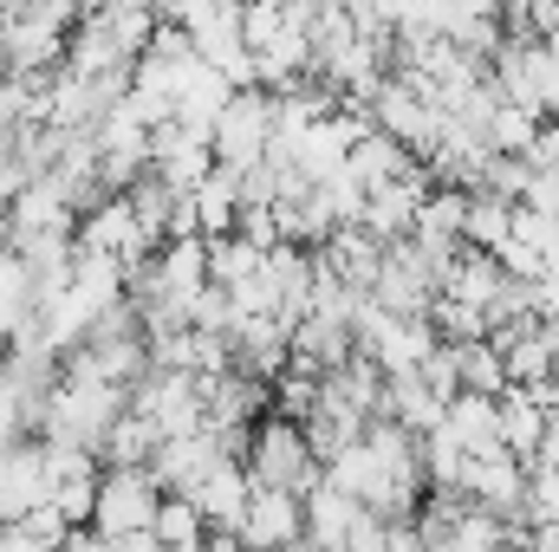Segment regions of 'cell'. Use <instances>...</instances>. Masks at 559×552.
Wrapping results in <instances>:
<instances>
[{"label": "cell", "mask_w": 559, "mask_h": 552, "mask_svg": "<svg viewBox=\"0 0 559 552\" xmlns=\"http://www.w3.org/2000/svg\"><path fill=\"white\" fill-rule=\"evenodd\" d=\"M156 33V13L124 0V7H98V13H79V26L66 33V72L72 79H111V72H131L143 59Z\"/></svg>", "instance_id": "6da1fadb"}, {"label": "cell", "mask_w": 559, "mask_h": 552, "mask_svg": "<svg viewBox=\"0 0 559 552\" xmlns=\"http://www.w3.org/2000/svg\"><path fill=\"white\" fill-rule=\"evenodd\" d=\"M124 404H131L124 391H111V384H98V377H79V371H59L52 391H46V404H39V442L98 455L105 429L124 416Z\"/></svg>", "instance_id": "7a4b0ae2"}, {"label": "cell", "mask_w": 559, "mask_h": 552, "mask_svg": "<svg viewBox=\"0 0 559 552\" xmlns=\"http://www.w3.org/2000/svg\"><path fill=\"white\" fill-rule=\"evenodd\" d=\"M352 351L391 384V377H417L423 364H429L436 332H429V319H397V312L358 299V312H352Z\"/></svg>", "instance_id": "3957f363"}, {"label": "cell", "mask_w": 559, "mask_h": 552, "mask_svg": "<svg viewBox=\"0 0 559 552\" xmlns=\"http://www.w3.org/2000/svg\"><path fill=\"white\" fill-rule=\"evenodd\" d=\"M72 26H79V7H0L7 79H52L66 65V33Z\"/></svg>", "instance_id": "277c9868"}, {"label": "cell", "mask_w": 559, "mask_h": 552, "mask_svg": "<svg viewBox=\"0 0 559 552\" xmlns=\"http://www.w3.org/2000/svg\"><path fill=\"white\" fill-rule=\"evenodd\" d=\"M241 468L254 488H280V494H306L319 481V461L299 435V422H280V416H261L248 429V448H241Z\"/></svg>", "instance_id": "5b68a950"}, {"label": "cell", "mask_w": 559, "mask_h": 552, "mask_svg": "<svg viewBox=\"0 0 559 552\" xmlns=\"http://www.w3.org/2000/svg\"><path fill=\"white\" fill-rule=\"evenodd\" d=\"M72 254L118 261V267H131V274H138L156 248H150V235L138 228L131 195H98V202H85V208H79V221H72Z\"/></svg>", "instance_id": "8992f818"}, {"label": "cell", "mask_w": 559, "mask_h": 552, "mask_svg": "<svg viewBox=\"0 0 559 552\" xmlns=\"http://www.w3.org/2000/svg\"><path fill=\"white\" fill-rule=\"evenodd\" d=\"M163 507V488L150 481V468H105L98 475V501H92V533L111 547V540H138L150 533Z\"/></svg>", "instance_id": "52a82bcc"}, {"label": "cell", "mask_w": 559, "mask_h": 552, "mask_svg": "<svg viewBox=\"0 0 559 552\" xmlns=\"http://www.w3.org/2000/svg\"><path fill=\"white\" fill-rule=\"evenodd\" d=\"M267 137H274V98L267 92H235L222 124L209 131V156H215V169L248 176V169L267 163Z\"/></svg>", "instance_id": "ba28073f"}, {"label": "cell", "mask_w": 559, "mask_h": 552, "mask_svg": "<svg viewBox=\"0 0 559 552\" xmlns=\"http://www.w3.org/2000/svg\"><path fill=\"white\" fill-rule=\"evenodd\" d=\"M241 448H248V435H215V429H195V435L156 442V455H150V481H156L163 494H189L209 468L241 461Z\"/></svg>", "instance_id": "9c48e42d"}, {"label": "cell", "mask_w": 559, "mask_h": 552, "mask_svg": "<svg viewBox=\"0 0 559 552\" xmlns=\"http://www.w3.org/2000/svg\"><path fill=\"white\" fill-rule=\"evenodd\" d=\"M131 416H143L156 429V442L195 435L202 429V384L182 371H143L138 391H131Z\"/></svg>", "instance_id": "30bf717a"}, {"label": "cell", "mask_w": 559, "mask_h": 552, "mask_svg": "<svg viewBox=\"0 0 559 552\" xmlns=\"http://www.w3.org/2000/svg\"><path fill=\"white\" fill-rule=\"evenodd\" d=\"M455 494L468 501V507H481V514H495V520H527V468L514 461V455H468L462 461V481H455Z\"/></svg>", "instance_id": "8fae6325"}, {"label": "cell", "mask_w": 559, "mask_h": 552, "mask_svg": "<svg viewBox=\"0 0 559 552\" xmlns=\"http://www.w3.org/2000/svg\"><path fill=\"white\" fill-rule=\"evenodd\" d=\"M429 189H436V176H429L423 163H417V169H404V176H391V182H378V189H365V215H358V228H365L378 248L404 241Z\"/></svg>", "instance_id": "7c38bea8"}, {"label": "cell", "mask_w": 559, "mask_h": 552, "mask_svg": "<svg viewBox=\"0 0 559 552\" xmlns=\"http://www.w3.org/2000/svg\"><path fill=\"white\" fill-rule=\"evenodd\" d=\"M46 501H52V481H46V448H39V435H20V442L0 455V527L33 520Z\"/></svg>", "instance_id": "4fadbf2b"}, {"label": "cell", "mask_w": 559, "mask_h": 552, "mask_svg": "<svg viewBox=\"0 0 559 552\" xmlns=\"http://www.w3.org/2000/svg\"><path fill=\"white\" fill-rule=\"evenodd\" d=\"M241 552H293L306 540V520H299V494H280V488H254L241 527H235Z\"/></svg>", "instance_id": "5bb4252c"}, {"label": "cell", "mask_w": 559, "mask_h": 552, "mask_svg": "<svg viewBox=\"0 0 559 552\" xmlns=\"http://www.w3.org/2000/svg\"><path fill=\"white\" fill-rule=\"evenodd\" d=\"M209 169H215V156H209L202 137H189V131H176V124L150 131V182H156V189L195 195V189L209 182Z\"/></svg>", "instance_id": "9a60e30c"}, {"label": "cell", "mask_w": 559, "mask_h": 552, "mask_svg": "<svg viewBox=\"0 0 559 552\" xmlns=\"http://www.w3.org/2000/svg\"><path fill=\"white\" fill-rule=\"evenodd\" d=\"M182 501L195 507V520H202L209 533H235V527H241V514H248V501H254V481H248V468H241V461H222V468H209Z\"/></svg>", "instance_id": "2e32d148"}, {"label": "cell", "mask_w": 559, "mask_h": 552, "mask_svg": "<svg viewBox=\"0 0 559 552\" xmlns=\"http://www.w3.org/2000/svg\"><path fill=\"white\" fill-rule=\"evenodd\" d=\"M501 267H495V254H475V248H455L449 254V267L436 279V299H455V305H468V312H488L495 299H501Z\"/></svg>", "instance_id": "e0dca14e"}, {"label": "cell", "mask_w": 559, "mask_h": 552, "mask_svg": "<svg viewBox=\"0 0 559 552\" xmlns=\"http://www.w3.org/2000/svg\"><path fill=\"white\" fill-rule=\"evenodd\" d=\"M365 507L358 501H345L338 488H325V481H312L306 494H299V520H306V547L319 552H345V533H352V520H358Z\"/></svg>", "instance_id": "ac0fdd59"}, {"label": "cell", "mask_w": 559, "mask_h": 552, "mask_svg": "<svg viewBox=\"0 0 559 552\" xmlns=\"http://www.w3.org/2000/svg\"><path fill=\"white\" fill-rule=\"evenodd\" d=\"M442 435L462 448V455H495L501 448V410H495V397H449L442 404Z\"/></svg>", "instance_id": "d6986e66"}, {"label": "cell", "mask_w": 559, "mask_h": 552, "mask_svg": "<svg viewBox=\"0 0 559 552\" xmlns=\"http://www.w3.org/2000/svg\"><path fill=\"white\" fill-rule=\"evenodd\" d=\"M228 98H235V92H228V79H222V72H209V65H195V79L182 85V98H176L169 124L209 143V131H215V124H222V111H228Z\"/></svg>", "instance_id": "ffe728a7"}, {"label": "cell", "mask_w": 559, "mask_h": 552, "mask_svg": "<svg viewBox=\"0 0 559 552\" xmlns=\"http://www.w3.org/2000/svg\"><path fill=\"white\" fill-rule=\"evenodd\" d=\"M462 208H468V195L436 182V189L423 195L417 221H411V241L429 248V254H455V248H462Z\"/></svg>", "instance_id": "44dd1931"}, {"label": "cell", "mask_w": 559, "mask_h": 552, "mask_svg": "<svg viewBox=\"0 0 559 552\" xmlns=\"http://www.w3.org/2000/svg\"><path fill=\"white\" fill-rule=\"evenodd\" d=\"M182 202H189V215H195V235H202V241H222V235H235V215H241V176L209 169V182H202L195 195H182Z\"/></svg>", "instance_id": "7402d4cb"}, {"label": "cell", "mask_w": 559, "mask_h": 552, "mask_svg": "<svg viewBox=\"0 0 559 552\" xmlns=\"http://www.w3.org/2000/svg\"><path fill=\"white\" fill-rule=\"evenodd\" d=\"M508 235H514V202H501V195H488V189H468V208H462V248L495 254Z\"/></svg>", "instance_id": "603a6c76"}, {"label": "cell", "mask_w": 559, "mask_h": 552, "mask_svg": "<svg viewBox=\"0 0 559 552\" xmlns=\"http://www.w3.org/2000/svg\"><path fill=\"white\" fill-rule=\"evenodd\" d=\"M384 422H397L404 435H436L442 429V404L423 391V377H391L384 384Z\"/></svg>", "instance_id": "cb8c5ba5"}, {"label": "cell", "mask_w": 559, "mask_h": 552, "mask_svg": "<svg viewBox=\"0 0 559 552\" xmlns=\"http://www.w3.org/2000/svg\"><path fill=\"white\" fill-rule=\"evenodd\" d=\"M495 410H501V455H514V461L527 468L534 448H540V422H547V410H540L527 391H501Z\"/></svg>", "instance_id": "d4e9b609"}, {"label": "cell", "mask_w": 559, "mask_h": 552, "mask_svg": "<svg viewBox=\"0 0 559 552\" xmlns=\"http://www.w3.org/2000/svg\"><path fill=\"white\" fill-rule=\"evenodd\" d=\"M404 169H417V156H411L404 143H391L384 131H371L365 143H352V156H345V176H352L358 189H378V182H391V176H404Z\"/></svg>", "instance_id": "484cf974"}, {"label": "cell", "mask_w": 559, "mask_h": 552, "mask_svg": "<svg viewBox=\"0 0 559 552\" xmlns=\"http://www.w3.org/2000/svg\"><path fill=\"white\" fill-rule=\"evenodd\" d=\"M150 455H156V429L143 416H131V404H124V416L98 442V468H150Z\"/></svg>", "instance_id": "4316f807"}, {"label": "cell", "mask_w": 559, "mask_h": 552, "mask_svg": "<svg viewBox=\"0 0 559 552\" xmlns=\"http://www.w3.org/2000/svg\"><path fill=\"white\" fill-rule=\"evenodd\" d=\"M449 358H455V384H462L468 397H501V391H508L501 351H495L488 338H475V345H449Z\"/></svg>", "instance_id": "83f0119b"}, {"label": "cell", "mask_w": 559, "mask_h": 552, "mask_svg": "<svg viewBox=\"0 0 559 552\" xmlns=\"http://www.w3.org/2000/svg\"><path fill=\"white\" fill-rule=\"evenodd\" d=\"M540 124H547V118H534V111H521V105L501 98V105L481 118V143H488L495 156H527L534 137H540Z\"/></svg>", "instance_id": "f1b7e54d"}, {"label": "cell", "mask_w": 559, "mask_h": 552, "mask_svg": "<svg viewBox=\"0 0 559 552\" xmlns=\"http://www.w3.org/2000/svg\"><path fill=\"white\" fill-rule=\"evenodd\" d=\"M150 540L163 552H202L209 527L195 520V507H189L182 494H163V507H156V520H150Z\"/></svg>", "instance_id": "f546056e"}, {"label": "cell", "mask_w": 559, "mask_h": 552, "mask_svg": "<svg viewBox=\"0 0 559 552\" xmlns=\"http://www.w3.org/2000/svg\"><path fill=\"white\" fill-rule=\"evenodd\" d=\"M202 248H209V286H222V292H228V286H241V279H254V274H261V261H267V254H254V248H248V241H235V235L202 241Z\"/></svg>", "instance_id": "4dcf8cb0"}, {"label": "cell", "mask_w": 559, "mask_h": 552, "mask_svg": "<svg viewBox=\"0 0 559 552\" xmlns=\"http://www.w3.org/2000/svg\"><path fill=\"white\" fill-rule=\"evenodd\" d=\"M20 305H33V274H26V261L0 241V312H20Z\"/></svg>", "instance_id": "1f68e13d"}, {"label": "cell", "mask_w": 559, "mask_h": 552, "mask_svg": "<svg viewBox=\"0 0 559 552\" xmlns=\"http://www.w3.org/2000/svg\"><path fill=\"white\" fill-rule=\"evenodd\" d=\"M527 520L559 527V468H534L527 475Z\"/></svg>", "instance_id": "d6a6232c"}, {"label": "cell", "mask_w": 559, "mask_h": 552, "mask_svg": "<svg viewBox=\"0 0 559 552\" xmlns=\"http://www.w3.org/2000/svg\"><path fill=\"white\" fill-rule=\"evenodd\" d=\"M280 26H286V7H274V0H261V7H241V46H248V52H261Z\"/></svg>", "instance_id": "836d02e7"}, {"label": "cell", "mask_w": 559, "mask_h": 552, "mask_svg": "<svg viewBox=\"0 0 559 552\" xmlns=\"http://www.w3.org/2000/svg\"><path fill=\"white\" fill-rule=\"evenodd\" d=\"M384 540H391V520L384 514H358L352 533H345V552H384Z\"/></svg>", "instance_id": "e575fe53"}, {"label": "cell", "mask_w": 559, "mask_h": 552, "mask_svg": "<svg viewBox=\"0 0 559 552\" xmlns=\"http://www.w3.org/2000/svg\"><path fill=\"white\" fill-rule=\"evenodd\" d=\"M534 468H559V410H547V422H540V448H534L527 475H534Z\"/></svg>", "instance_id": "d590c367"}, {"label": "cell", "mask_w": 559, "mask_h": 552, "mask_svg": "<svg viewBox=\"0 0 559 552\" xmlns=\"http://www.w3.org/2000/svg\"><path fill=\"white\" fill-rule=\"evenodd\" d=\"M527 163H534V169H559V118L540 124V137H534V149H527Z\"/></svg>", "instance_id": "8d00e7d4"}, {"label": "cell", "mask_w": 559, "mask_h": 552, "mask_svg": "<svg viewBox=\"0 0 559 552\" xmlns=\"http://www.w3.org/2000/svg\"><path fill=\"white\" fill-rule=\"evenodd\" d=\"M59 552H105V540H98L92 527H72V533L59 540Z\"/></svg>", "instance_id": "74e56055"}, {"label": "cell", "mask_w": 559, "mask_h": 552, "mask_svg": "<svg viewBox=\"0 0 559 552\" xmlns=\"http://www.w3.org/2000/svg\"><path fill=\"white\" fill-rule=\"evenodd\" d=\"M20 319H26V305H20V312H0V358H7L13 338H20Z\"/></svg>", "instance_id": "f35d334b"}, {"label": "cell", "mask_w": 559, "mask_h": 552, "mask_svg": "<svg viewBox=\"0 0 559 552\" xmlns=\"http://www.w3.org/2000/svg\"><path fill=\"white\" fill-rule=\"evenodd\" d=\"M105 552H163V547H156L150 533H138V540H111V547H105Z\"/></svg>", "instance_id": "ab89813d"}, {"label": "cell", "mask_w": 559, "mask_h": 552, "mask_svg": "<svg viewBox=\"0 0 559 552\" xmlns=\"http://www.w3.org/2000/svg\"><path fill=\"white\" fill-rule=\"evenodd\" d=\"M0 85H7V52H0Z\"/></svg>", "instance_id": "60d3db41"}, {"label": "cell", "mask_w": 559, "mask_h": 552, "mask_svg": "<svg viewBox=\"0 0 559 552\" xmlns=\"http://www.w3.org/2000/svg\"><path fill=\"white\" fill-rule=\"evenodd\" d=\"M293 552H319V547H306V540H299V547H293Z\"/></svg>", "instance_id": "b9f144b4"}, {"label": "cell", "mask_w": 559, "mask_h": 552, "mask_svg": "<svg viewBox=\"0 0 559 552\" xmlns=\"http://www.w3.org/2000/svg\"><path fill=\"white\" fill-rule=\"evenodd\" d=\"M7 448H13V442H7V435H0V455H7Z\"/></svg>", "instance_id": "7bdbcfd3"}]
</instances>
